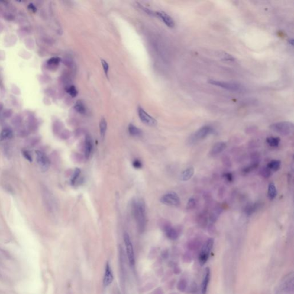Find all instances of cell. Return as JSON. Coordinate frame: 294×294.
<instances>
[{
    "mask_svg": "<svg viewBox=\"0 0 294 294\" xmlns=\"http://www.w3.org/2000/svg\"><path fill=\"white\" fill-rule=\"evenodd\" d=\"M132 208L138 231L140 232H143L147 224L145 203L142 198H136L132 201Z\"/></svg>",
    "mask_w": 294,
    "mask_h": 294,
    "instance_id": "6da1fadb",
    "label": "cell"
},
{
    "mask_svg": "<svg viewBox=\"0 0 294 294\" xmlns=\"http://www.w3.org/2000/svg\"><path fill=\"white\" fill-rule=\"evenodd\" d=\"M271 131L283 136H287L294 131V124L291 122L282 121L274 123L270 126Z\"/></svg>",
    "mask_w": 294,
    "mask_h": 294,
    "instance_id": "7a4b0ae2",
    "label": "cell"
},
{
    "mask_svg": "<svg viewBox=\"0 0 294 294\" xmlns=\"http://www.w3.org/2000/svg\"><path fill=\"white\" fill-rule=\"evenodd\" d=\"M208 83L211 85H213L216 86L220 87L222 89H224L229 91H232V92H240L243 89V87L241 86L240 84L233 83V82L210 80L208 81Z\"/></svg>",
    "mask_w": 294,
    "mask_h": 294,
    "instance_id": "3957f363",
    "label": "cell"
},
{
    "mask_svg": "<svg viewBox=\"0 0 294 294\" xmlns=\"http://www.w3.org/2000/svg\"><path fill=\"white\" fill-rule=\"evenodd\" d=\"M214 242L213 238H209L204 244L199 257V263L201 265H204L208 259L210 252L213 247Z\"/></svg>",
    "mask_w": 294,
    "mask_h": 294,
    "instance_id": "277c9868",
    "label": "cell"
},
{
    "mask_svg": "<svg viewBox=\"0 0 294 294\" xmlns=\"http://www.w3.org/2000/svg\"><path fill=\"white\" fill-rule=\"evenodd\" d=\"M160 202L168 206H178L180 204V199L176 192H169L161 197Z\"/></svg>",
    "mask_w": 294,
    "mask_h": 294,
    "instance_id": "5b68a950",
    "label": "cell"
},
{
    "mask_svg": "<svg viewBox=\"0 0 294 294\" xmlns=\"http://www.w3.org/2000/svg\"><path fill=\"white\" fill-rule=\"evenodd\" d=\"M36 153V160L41 170L43 172L47 171L49 169L51 164V162L48 157L47 156L45 153L40 150H37Z\"/></svg>",
    "mask_w": 294,
    "mask_h": 294,
    "instance_id": "8992f818",
    "label": "cell"
},
{
    "mask_svg": "<svg viewBox=\"0 0 294 294\" xmlns=\"http://www.w3.org/2000/svg\"><path fill=\"white\" fill-rule=\"evenodd\" d=\"M124 243L126 248V252H127L129 263L130 265L133 266L134 265L135 263L134 250L133 247L132 243L131 241V238L127 233H125L124 235Z\"/></svg>",
    "mask_w": 294,
    "mask_h": 294,
    "instance_id": "52a82bcc",
    "label": "cell"
},
{
    "mask_svg": "<svg viewBox=\"0 0 294 294\" xmlns=\"http://www.w3.org/2000/svg\"><path fill=\"white\" fill-rule=\"evenodd\" d=\"M213 132V128L210 126L207 125V126L201 127L193 134L191 138V141L192 143H194V141H197L205 139Z\"/></svg>",
    "mask_w": 294,
    "mask_h": 294,
    "instance_id": "ba28073f",
    "label": "cell"
},
{
    "mask_svg": "<svg viewBox=\"0 0 294 294\" xmlns=\"http://www.w3.org/2000/svg\"><path fill=\"white\" fill-rule=\"evenodd\" d=\"M138 114L139 118L142 122L149 126V127H154L157 124V121L156 120L149 115L141 107H138Z\"/></svg>",
    "mask_w": 294,
    "mask_h": 294,
    "instance_id": "9c48e42d",
    "label": "cell"
},
{
    "mask_svg": "<svg viewBox=\"0 0 294 294\" xmlns=\"http://www.w3.org/2000/svg\"><path fill=\"white\" fill-rule=\"evenodd\" d=\"M164 231L168 238L171 240H176L179 236L178 231L173 227L169 223H166L163 226Z\"/></svg>",
    "mask_w": 294,
    "mask_h": 294,
    "instance_id": "30bf717a",
    "label": "cell"
},
{
    "mask_svg": "<svg viewBox=\"0 0 294 294\" xmlns=\"http://www.w3.org/2000/svg\"><path fill=\"white\" fill-rule=\"evenodd\" d=\"M155 15L160 18L164 24L170 28H173L175 27V22L173 18L169 16L167 13L164 12H157Z\"/></svg>",
    "mask_w": 294,
    "mask_h": 294,
    "instance_id": "8fae6325",
    "label": "cell"
},
{
    "mask_svg": "<svg viewBox=\"0 0 294 294\" xmlns=\"http://www.w3.org/2000/svg\"><path fill=\"white\" fill-rule=\"evenodd\" d=\"M226 148V144L225 142L220 141L218 142L217 143L214 145L213 147L212 148L210 152V155L212 156H215L219 153H222L224 150H225Z\"/></svg>",
    "mask_w": 294,
    "mask_h": 294,
    "instance_id": "7c38bea8",
    "label": "cell"
},
{
    "mask_svg": "<svg viewBox=\"0 0 294 294\" xmlns=\"http://www.w3.org/2000/svg\"><path fill=\"white\" fill-rule=\"evenodd\" d=\"M113 280V275L109 263L108 262L105 267V272L104 275L103 283L105 286H108L112 283Z\"/></svg>",
    "mask_w": 294,
    "mask_h": 294,
    "instance_id": "4fadbf2b",
    "label": "cell"
},
{
    "mask_svg": "<svg viewBox=\"0 0 294 294\" xmlns=\"http://www.w3.org/2000/svg\"><path fill=\"white\" fill-rule=\"evenodd\" d=\"M42 194H43V202L44 203V205L46 206V208L49 210H52V207H53V200L52 198L51 197V195L50 193L48 192V191L47 189H43L42 191Z\"/></svg>",
    "mask_w": 294,
    "mask_h": 294,
    "instance_id": "5bb4252c",
    "label": "cell"
},
{
    "mask_svg": "<svg viewBox=\"0 0 294 294\" xmlns=\"http://www.w3.org/2000/svg\"><path fill=\"white\" fill-rule=\"evenodd\" d=\"M210 279V270L208 268H207L206 269L203 279L201 284V292L202 294H206V293Z\"/></svg>",
    "mask_w": 294,
    "mask_h": 294,
    "instance_id": "9a60e30c",
    "label": "cell"
},
{
    "mask_svg": "<svg viewBox=\"0 0 294 294\" xmlns=\"http://www.w3.org/2000/svg\"><path fill=\"white\" fill-rule=\"evenodd\" d=\"M92 150V140L90 136H87L85 138V145H84V154L86 158L88 159L90 157Z\"/></svg>",
    "mask_w": 294,
    "mask_h": 294,
    "instance_id": "2e32d148",
    "label": "cell"
},
{
    "mask_svg": "<svg viewBox=\"0 0 294 294\" xmlns=\"http://www.w3.org/2000/svg\"><path fill=\"white\" fill-rule=\"evenodd\" d=\"M194 168L193 167H189L186 169L180 174V179L182 181H187L192 178L194 174Z\"/></svg>",
    "mask_w": 294,
    "mask_h": 294,
    "instance_id": "e0dca14e",
    "label": "cell"
},
{
    "mask_svg": "<svg viewBox=\"0 0 294 294\" xmlns=\"http://www.w3.org/2000/svg\"><path fill=\"white\" fill-rule=\"evenodd\" d=\"M261 205L262 203L261 202H257L254 204L248 205L247 206V208H245V213L247 214V215L248 216L252 215V214L257 212L259 208H261Z\"/></svg>",
    "mask_w": 294,
    "mask_h": 294,
    "instance_id": "ac0fdd59",
    "label": "cell"
},
{
    "mask_svg": "<svg viewBox=\"0 0 294 294\" xmlns=\"http://www.w3.org/2000/svg\"><path fill=\"white\" fill-rule=\"evenodd\" d=\"M222 212V209L219 206L215 208L210 215V221L212 223H215L218 219L219 215Z\"/></svg>",
    "mask_w": 294,
    "mask_h": 294,
    "instance_id": "d6986e66",
    "label": "cell"
},
{
    "mask_svg": "<svg viewBox=\"0 0 294 294\" xmlns=\"http://www.w3.org/2000/svg\"><path fill=\"white\" fill-rule=\"evenodd\" d=\"M13 137V132L9 128H5L0 133V141H4L11 139Z\"/></svg>",
    "mask_w": 294,
    "mask_h": 294,
    "instance_id": "ffe728a7",
    "label": "cell"
},
{
    "mask_svg": "<svg viewBox=\"0 0 294 294\" xmlns=\"http://www.w3.org/2000/svg\"><path fill=\"white\" fill-rule=\"evenodd\" d=\"M208 214L206 212H202L197 217V222L198 224L202 227L206 226L208 224Z\"/></svg>",
    "mask_w": 294,
    "mask_h": 294,
    "instance_id": "44dd1931",
    "label": "cell"
},
{
    "mask_svg": "<svg viewBox=\"0 0 294 294\" xmlns=\"http://www.w3.org/2000/svg\"><path fill=\"white\" fill-rule=\"evenodd\" d=\"M281 166V162L279 160H272L269 162L267 166L271 171H277L280 170Z\"/></svg>",
    "mask_w": 294,
    "mask_h": 294,
    "instance_id": "7402d4cb",
    "label": "cell"
},
{
    "mask_svg": "<svg viewBox=\"0 0 294 294\" xmlns=\"http://www.w3.org/2000/svg\"><path fill=\"white\" fill-rule=\"evenodd\" d=\"M277 189L273 183H270L268 188V196L270 200H273L277 195Z\"/></svg>",
    "mask_w": 294,
    "mask_h": 294,
    "instance_id": "603a6c76",
    "label": "cell"
},
{
    "mask_svg": "<svg viewBox=\"0 0 294 294\" xmlns=\"http://www.w3.org/2000/svg\"><path fill=\"white\" fill-rule=\"evenodd\" d=\"M60 62V59L58 57H52L48 59L47 62V64L50 69H56Z\"/></svg>",
    "mask_w": 294,
    "mask_h": 294,
    "instance_id": "cb8c5ba5",
    "label": "cell"
},
{
    "mask_svg": "<svg viewBox=\"0 0 294 294\" xmlns=\"http://www.w3.org/2000/svg\"><path fill=\"white\" fill-rule=\"evenodd\" d=\"M128 131L132 136H140L142 134L141 130L132 124H129L128 127Z\"/></svg>",
    "mask_w": 294,
    "mask_h": 294,
    "instance_id": "d4e9b609",
    "label": "cell"
},
{
    "mask_svg": "<svg viewBox=\"0 0 294 294\" xmlns=\"http://www.w3.org/2000/svg\"><path fill=\"white\" fill-rule=\"evenodd\" d=\"M259 161H252L251 164L249 166L243 168L242 173L244 174H248L250 173L259 166Z\"/></svg>",
    "mask_w": 294,
    "mask_h": 294,
    "instance_id": "484cf974",
    "label": "cell"
},
{
    "mask_svg": "<svg viewBox=\"0 0 294 294\" xmlns=\"http://www.w3.org/2000/svg\"><path fill=\"white\" fill-rule=\"evenodd\" d=\"M266 142L272 147H277L280 143V138L278 137H269L266 138Z\"/></svg>",
    "mask_w": 294,
    "mask_h": 294,
    "instance_id": "4316f807",
    "label": "cell"
},
{
    "mask_svg": "<svg viewBox=\"0 0 294 294\" xmlns=\"http://www.w3.org/2000/svg\"><path fill=\"white\" fill-rule=\"evenodd\" d=\"M74 109L79 113L84 115L86 113V108L85 105L81 101H78L74 105Z\"/></svg>",
    "mask_w": 294,
    "mask_h": 294,
    "instance_id": "83f0119b",
    "label": "cell"
},
{
    "mask_svg": "<svg viewBox=\"0 0 294 294\" xmlns=\"http://www.w3.org/2000/svg\"><path fill=\"white\" fill-rule=\"evenodd\" d=\"M99 130H100V134L102 138H104L106 134V132L107 130V122L106 120L102 118V120L100 121L99 123Z\"/></svg>",
    "mask_w": 294,
    "mask_h": 294,
    "instance_id": "f1b7e54d",
    "label": "cell"
},
{
    "mask_svg": "<svg viewBox=\"0 0 294 294\" xmlns=\"http://www.w3.org/2000/svg\"><path fill=\"white\" fill-rule=\"evenodd\" d=\"M260 174L261 175V176H263L265 178H268L270 177V176L272 174V171L266 166V167H264L261 168V170H260Z\"/></svg>",
    "mask_w": 294,
    "mask_h": 294,
    "instance_id": "f546056e",
    "label": "cell"
},
{
    "mask_svg": "<svg viewBox=\"0 0 294 294\" xmlns=\"http://www.w3.org/2000/svg\"><path fill=\"white\" fill-rule=\"evenodd\" d=\"M196 200L194 198H190L186 205V208L187 210H192L195 208H196Z\"/></svg>",
    "mask_w": 294,
    "mask_h": 294,
    "instance_id": "4dcf8cb0",
    "label": "cell"
},
{
    "mask_svg": "<svg viewBox=\"0 0 294 294\" xmlns=\"http://www.w3.org/2000/svg\"><path fill=\"white\" fill-rule=\"evenodd\" d=\"M81 170L78 168H76L74 171V173H73V176L71 178V185H74L76 183L77 179H78L80 174H81Z\"/></svg>",
    "mask_w": 294,
    "mask_h": 294,
    "instance_id": "1f68e13d",
    "label": "cell"
},
{
    "mask_svg": "<svg viewBox=\"0 0 294 294\" xmlns=\"http://www.w3.org/2000/svg\"><path fill=\"white\" fill-rule=\"evenodd\" d=\"M219 56L224 60L226 61H234L235 60L234 58L232 57L231 55H229L226 52H220Z\"/></svg>",
    "mask_w": 294,
    "mask_h": 294,
    "instance_id": "d6a6232c",
    "label": "cell"
},
{
    "mask_svg": "<svg viewBox=\"0 0 294 294\" xmlns=\"http://www.w3.org/2000/svg\"><path fill=\"white\" fill-rule=\"evenodd\" d=\"M67 92L72 97H75L78 95V91L75 86H71L67 88Z\"/></svg>",
    "mask_w": 294,
    "mask_h": 294,
    "instance_id": "836d02e7",
    "label": "cell"
},
{
    "mask_svg": "<svg viewBox=\"0 0 294 294\" xmlns=\"http://www.w3.org/2000/svg\"><path fill=\"white\" fill-rule=\"evenodd\" d=\"M101 63H102V67H103V69H104L105 74L106 76H108V72H109V64L104 59L101 60Z\"/></svg>",
    "mask_w": 294,
    "mask_h": 294,
    "instance_id": "e575fe53",
    "label": "cell"
},
{
    "mask_svg": "<svg viewBox=\"0 0 294 294\" xmlns=\"http://www.w3.org/2000/svg\"><path fill=\"white\" fill-rule=\"evenodd\" d=\"M133 167L136 169H140L142 167L143 164L138 159H135L132 163Z\"/></svg>",
    "mask_w": 294,
    "mask_h": 294,
    "instance_id": "d590c367",
    "label": "cell"
},
{
    "mask_svg": "<svg viewBox=\"0 0 294 294\" xmlns=\"http://www.w3.org/2000/svg\"><path fill=\"white\" fill-rule=\"evenodd\" d=\"M223 176L229 182H232L233 181V180H234L233 175L231 173H224V175H223Z\"/></svg>",
    "mask_w": 294,
    "mask_h": 294,
    "instance_id": "8d00e7d4",
    "label": "cell"
},
{
    "mask_svg": "<svg viewBox=\"0 0 294 294\" xmlns=\"http://www.w3.org/2000/svg\"><path fill=\"white\" fill-rule=\"evenodd\" d=\"M21 121H22V118L21 116L17 115L13 119L12 124L15 125H18L21 123Z\"/></svg>",
    "mask_w": 294,
    "mask_h": 294,
    "instance_id": "74e56055",
    "label": "cell"
},
{
    "mask_svg": "<svg viewBox=\"0 0 294 294\" xmlns=\"http://www.w3.org/2000/svg\"><path fill=\"white\" fill-rule=\"evenodd\" d=\"M186 285H187V283L186 282V281L185 280H182L179 283V284L178 285V288L180 291H185V289L186 288Z\"/></svg>",
    "mask_w": 294,
    "mask_h": 294,
    "instance_id": "f35d334b",
    "label": "cell"
},
{
    "mask_svg": "<svg viewBox=\"0 0 294 294\" xmlns=\"http://www.w3.org/2000/svg\"><path fill=\"white\" fill-rule=\"evenodd\" d=\"M13 113V110L12 109H5L2 115L5 118H9L12 116Z\"/></svg>",
    "mask_w": 294,
    "mask_h": 294,
    "instance_id": "ab89813d",
    "label": "cell"
},
{
    "mask_svg": "<svg viewBox=\"0 0 294 294\" xmlns=\"http://www.w3.org/2000/svg\"><path fill=\"white\" fill-rule=\"evenodd\" d=\"M25 44H26L27 47L29 48H33L34 46V42L33 39H32L31 38H27L25 40Z\"/></svg>",
    "mask_w": 294,
    "mask_h": 294,
    "instance_id": "60d3db41",
    "label": "cell"
},
{
    "mask_svg": "<svg viewBox=\"0 0 294 294\" xmlns=\"http://www.w3.org/2000/svg\"><path fill=\"white\" fill-rule=\"evenodd\" d=\"M4 18L8 21H13L15 20V16L12 13H6L4 15Z\"/></svg>",
    "mask_w": 294,
    "mask_h": 294,
    "instance_id": "b9f144b4",
    "label": "cell"
},
{
    "mask_svg": "<svg viewBox=\"0 0 294 294\" xmlns=\"http://www.w3.org/2000/svg\"><path fill=\"white\" fill-rule=\"evenodd\" d=\"M12 92L13 93H14L15 94H16V95H19L21 93L19 88L15 85H13L12 86Z\"/></svg>",
    "mask_w": 294,
    "mask_h": 294,
    "instance_id": "7bdbcfd3",
    "label": "cell"
},
{
    "mask_svg": "<svg viewBox=\"0 0 294 294\" xmlns=\"http://www.w3.org/2000/svg\"><path fill=\"white\" fill-rule=\"evenodd\" d=\"M28 8L29 10L31 12H33V13H36V12H37V8L35 6V5L33 4H29V5L28 6Z\"/></svg>",
    "mask_w": 294,
    "mask_h": 294,
    "instance_id": "ee69618b",
    "label": "cell"
},
{
    "mask_svg": "<svg viewBox=\"0 0 294 294\" xmlns=\"http://www.w3.org/2000/svg\"><path fill=\"white\" fill-rule=\"evenodd\" d=\"M0 252L3 254L5 257H8V258H11V256L10 255L9 253H8L6 250H4V249H2V248H1V247H0Z\"/></svg>",
    "mask_w": 294,
    "mask_h": 294,
    "instance_id": "f6af8a7d",
    "label": "cell"
},
{
    "mask_svg": "<svg viewBox=\"0 0 294 294\" xmlns=\"http://www.w3.org/2000/svg\"><path fill=\"white\" fill-rule=\"evenodd\" d=\"M23 155L24 156H25V157L27 159L29 160L30 162L32 161V159H31V156H30V155L29 154V153L27 151H24L23 152Z\"/></svg>",
    "mask_w": 294,
    "mask_h": 294,
    "instance_id": "bcb514c9",
    "label": "cell"
},
{
    "mask_svg": "<svg viewBox=\"0 0 294 294\" xmlns=\"http://www.w3.org/2000/svg\"><path fill=\"white\" fill-rule=\"evenodd\" d=\"M294 41L293 40V39H291V40H289V43H291V46H293V43H294V41Z\"/></svg>",
    "mask_w": 294,
    "mask_h": 294,
    "instance_id": "7dc6e473",
    "label": "cell"
},
{
    "mask_svg": "<svg viewBox=\"0 0 294 294\" xmlns=\"http://www.w3.org/2000/svg\"><path fill=\"white\" fill-rule=\"evenodd\" d=\"M2 25H1V24L0 23V32L2 31Z\"/></svg>",
    "mask_w": 294,
    "mask_h": 294,
    "instance_id": "c3c4849f",
    "label": "cell"
},
{
    "mask_svg": "<svg viewBox=\"0 0 294 294\" xmlns=\"http://www.w3.org/2000/svg\"><path fill=\"white\" fill-rule=\"evenodd\" d=\"M0 279H2V275L1 274V272H0Z\"/></svg>",
    "mask_w": 294,
    "mask_h": 294,
    "instance_id": "681fc988",
    "label": "cell"
}]
</instances>
